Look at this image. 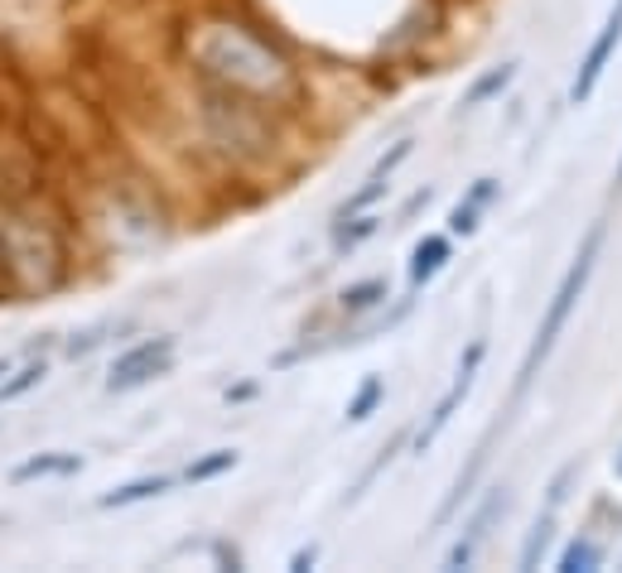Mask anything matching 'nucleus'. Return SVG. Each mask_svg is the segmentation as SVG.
<instances>
[{
	"instance_id": "obj_6",
	"label": "nucleus",
	"mask_w": 622,
	"mask_h": 573,
	"mask_svg": "<svg viewBox=\"0 0 622 573\" xmlns=\"http://www.w3.org/2000/svg\"><path fill=\"white\" fill-rule=\"evenodd\" d=\"M618 43H622V0H618V6H613V14H608V20H603V29H599V39L589 43L584 63H579V78H574V87H570L574 107H579V101H589V97H593V87H599V78H603V68L613 63Z\"/></svg>"
},
{
	"instance_id": "obj_5",
	"label": "nucleus",
	"mask_w": 622,
	"mask_h": 573,
	"mask_svg": "<svg viewBox=\"0 0 622 573\" xmlns=\"http://www.w3.org/2000/svg\"><path fill=\"white\" fill-rule=\"evenodd\" d=\"M169 362H174V343H169V337H155V343L130 347L126 357L111 362L107 391H136V386H145V381H155L159 372H169Z\"/></svg>"
},
{
	"instance_id": "obj_17",
	"label": "nucleus",
	"mask_w": 622,
	"mask_h": 573,
	"mask_svg": "<svg viewBox=\"0 0 622 573\" xmlns=\"http://www.w3.org/2000/svg\"><path fill=\"white\" fill-rule=\"evenodd\" d=\"M78 467H82L78 458H34L14 473V482H29V477H43V473H78Z\"/></svg>"
},
{
	"instance_id": "obj_10",
	"label": "nucleus",
	"mask_w": 622,
	"mask_h": 573,
	"mask_svg": "<svg viewBox=\"0 0 622 573\" xmlns=\"http://www.w3.org/2000/svg\"><path fill=\"white\" fill-rule=\"evenodd\" d=\"M512 78H516V63H502V68H492L487 78H477V82L468 87V92H463V111H468V107H483V101H487V97H497V92H502V87L512 82Z\"/></svg>"
},
{
	"instance_id": "obj_24",
	"label": "nucleus",
	"mask_w": 622,
	"mask_h": 573,
	"mask_svg": "<svg viewBox=\"0 0 622 573\" xmlns=\"http://www.w3.org/2000/svg\"><path fill=\"white\" fill-rule=\"evenodd\" d=\"M618 188H622V159H618Z\"/></svg>"
},
{
	"instance_id": "obj_21",
	"label": "nucleus",
	"mask_w": 622,
	"mask_h": 573,
	"mask_svg": "<svg viewBox=\"0 0 622 573\" xmlns=\"http://www.w3.org/2000/svg\"><path fill=\"white\" fill-rule=\"evenodd\" d=\"M314 564H318V545H309V550H299L295 560H289V569H295V573H309Z\"/></svg>"
},
{
	"instance_id": "obj_20",
	"label": "nucleus",
	"mask_w": 622,
	"mask_h": 573,
	"mask_svg": "<svg viewBox=\"0 0 622 573\" xmlns=\"http://www.w3.org/2000/svg\"><path fill=\"white\" fill-rule=\"evenodd\" d=\"M477 213H483L477 202H463V208H454V217H448V227H454L458 237H473V231H477Z\"/></svg>"
},
{
	"instance_id": "obj_14",
	"label": "nucleus",
	"mask_w": 622,
	"mask_h": 573,
	"mask_svg": "<svg viewBox=\"0 0 622 573\" xmlns=\"http://www.w3.org/2000/svg\"><path fill=\"white\" fill-rule=\"evenodd\" d=\"M599 564H603V550L593 545V540H574V545L560 554V573H589Z\"/></svg>"
},
{
	"instance_id": "obj_4",
	"label": "nucleus",
	"mask_w": 622,
	"mask_h": 573,
	"mask_svg": "<svg viewBox=\"0 0 622 573\" xmlns=\"http://www.w3.org/2000/svg\"><path fill=\"white\" fill-rule=\"evenodd\" d=\"M477 362H483V343H473L468 347V357H463V366H458V376H454V386H448L440 401H434V409H430V419L419 424V434H415V453H425V448H434V438H440L444 429H448V419L458 415V405L468 401V391H473V372H477Z\"/></svg>"
},
{
	"instance_id": "obj_1",
	"label": "nucleus",
	"mask_w": 622,
	"mask_h": 573,
	"mask_svg": "<svg viewBox=\"0 0 622 573\" xmlns=\"http://www.w3.org/2000/svg\"><path fill=\"white\" fill-rule=\"evenodd\" d=\"M194 58L208 78L251 97H285L295 87V72L285 58L241 24H203V34L194 39Z\"/></svg>"
},
{
	"instance_id": "obj_23",
	"label": "nucleus",
	"mask_w": 622,
	"mask_h": 573,
	"mask_svg": "<svg viewBox=\"0 0 622 573\" xmlns=\"http://www.w3.org/2000/svg\"><path fill=\"white\" fill-rule=\"evenodd\" d=\"M6 372H10V362H6V357H0V376H6Z\"/></svg>"
},
{
	"instance_id": "obj_9",
	"label": "nucleus",
	"mask_w": 622,
	"mask_h": 573,
	"mask_svg": "<svg viewBox=\"0 0 622 573\" xmlns=\"http://www.w3.org/2000/svg\"><path fill=\"white\" fill-rule=\"evenodd\" d=\"M169 492V477H140V482H126V487H116L111 496H101V506L116 511V506H130V502H150V496Z\"/></svg>"
},
{
	"instance_id": "obj_3",
	"label": "nucleus",
	"mask_w": 622,
	"mask_h": 573,
	"mask_svg": "<svg viewBox=\"0 0 622 573\" xmlns=\"http://www.w3.org/2000/svg\"><path fill=\"white\" fill-rule=\"evenodd\" d=\"M58 285V241L34 223L0 227V289L34 294Z\"/></svg>"
},
{
	"instance_id": "obj_18",
	"label": "nucleus",
	"mask_w": 622,
	"mask_h": 573,
	"mask_svg": "<svg viewBox=\"0 0 622 573\" xmlns=\"http://www.w3.org/2000/svg\"><path fill=\"white\" fill-rule=\"evenodd\" d=\"M39 381H43V362H29V366H24V372H20V376H14V381H10V386H0V401H14V395H24V391H34V386H39Z\"/></svg>"
},
{
	"instance_id": "obj_7",
	"label": "nucleus",
	"mask_w": 622,
	"mask_h": 573,
	"mask_svg": "<svg viewBox=\"0 0 622 573\" xmlns=\"http://www.w3.org/2000/svg\"><path fill=\"white\" fill-rule=\"evenodd\" d=\"M502 506H506L502 487H492V492H487V502L473 511V521H468V525H463L458 545L444 554V569H468V564L477 560V550H483V540H487V531H492V521L502 516Z\"/></svg>"
},
{
	"instance_id": "obj_12",
	"label": "nucleus",
	"mask_w": 622,
	"mask_h": 573,
	"mask_svg": "<svg viewBox=\"0 0 622 573\" xmlns=\"http://www.w3.org/2000/svg\"><path fill=\"white\" fill-rule=\"evenodd\" d=\"M550 540H555V511H545L541 521H535V531L526 540V550H521V569H535L545 560V550H550Z\"/></svg>"
},
{
	"instance_id": "obj_15",
	"label": "nucleus",
	"mask_w": 622,
	"mask_h": 573,
	"mask_svg": "<svg viewBox=\"0 0 622 573\" xmlns=\"http://www.w3.org/2000/svg\"><path fill=\"white\" fill-rule=\"evenodd\" d=\"M227 467H237V453H231V448H217L213 453V458H203V463H194V467H188V482H208V477H217V473H227Z\"/></svg>"
},
{
	"instance_id": "obj_19",
	"label": "nucleus",
	"mask_w": 622,
	"mask_h": 573,
	"mask_svg": "<svg viewBox=\"0 0 622 573\" xmlns=\"http://www.w3.org/2000/svg\"><path fill=\"white\" fill-rule=\"evenodd\" d=\"M353 231H347V227H338V231H333V241H338V246H357V241H367L372 237V231L376 227H382V217H353Z\"/></svg>"
},
{
	"instance_id": "obj_22",
	"label": "nucleus",
	"mask_w": 622,
	"mask_h": 573,
	"mask_svg": "<svg viewBox=\"0 0 622 573\" xmlns=\"http://www.w3.org/2000/svg\"><path fill=\"white\" fill-rule=\"evenodd\" d=\"M613 473L622 477V448H618V458H613Z\"/></svg>"
},
{
	"instance_id": "obj_2",
	"label": "nucleus",
	"mask_w": 622,
	"mask_h": 573,
	"mask_svg": "<svg viewBox=\"0 0 622 573\" xmlns=\"http://www.w3.org/2000/svg\"><path fill=\"white\" fill-rule=\"evenodd\" d=\"M599 251H603V223H593V227H589V237L579 241V256L570 260V270H564V280L555 285V294H550V304H545V318H541V328H535L531 347H526V362H521V376H516V401L531 391L535 372H541V366H545V357H550V352H555L560 333L570 328V318H574V304L584 299V289H589V280H593V266H599Z\"/></svg>"
},
{
	"instance_id": "obj_8",
	"label": "nucleus",
	"mask_w": 622,
	"mask_h": 573,
	"mask_svg": "<svg viewBox=\"0 0 622 573\" xmlns=\"http://www.w3.org/2000/svg\"><path fill=\"white\" fill-rule=\"evenodd\" d=\"M444 260H448V241L444 237H425L415 246V256H411V285H430L434 275L444 270Z\"/></svg>"
},
{
	"instance_id": "obj_16",
	"label": "nucleus",
	"mask_w": 622,
	"mask_h": 573,
	"mask_svg": "<svg viewBox=\"0 0 622 573\" xmlns=\"http://www.w3.org/2000/svg\"><path fill=\"white\" fill-rule=\"evenodd\" d=\"M382 194H386V174H372V179H367V188H362L357 198H347L343 208H338V223H347V217H357L362 208H367V202H376Z\"/></svg>"
},
{
	"instance_id": "obj_13",
	"label": "nucleus",
	"mask_w": 622,
	"mask_h": 573,
	"mask_svg": "<svg viewBox=\"0 0 622 573\" xmlns=\"http://www.w3.org/2000/svg\"><path fill=\"white\" fill-rule=\"evenodd\" d=\"M382 401H386V386H382V376H367V381H362V391L353 395V401H347V419H353V424H362V419H367V415H372V409L382 405Z\"/></svg>"
},
{
	"instance_id": "obj_11",
	"label": "nucleus",
	"mask_w": 622,
	"mask_h": 573,
	"mask_svg": "<svg viewBox=\"0 0 622 573\" xmlns=\"http://www.w3.org/2000/svg\"><path fill=\"white\" fill-rule=\"evenodd\" d=\"M382 299H386V280H362V285H347L338 294V304L347 314H367V308H376Z\"/></svg>"
}]
</instances>
